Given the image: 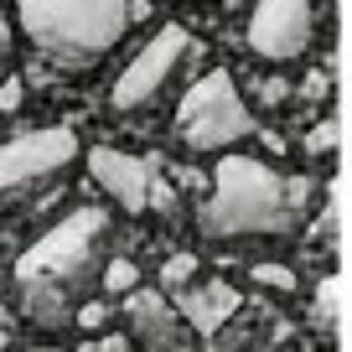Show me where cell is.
<instances>
[{"label":"cell","instance_id":"4fadbf2b","mask_svg":"<svg viewBox=\"0 0 352 352\" xmlns=\"http://www.w3.org/2000/svg\"><path fill=\"white\" fill-rule=\"evenodd\" d=\"M192 275H197V259H192V254H176V259H171V264L161 270V280H166L171 290H182V285H187Z\"/></svg>","mask_w":352,"mask_h":352},{"label":"cell","instance_id":"5b68a950","mask_svg":"<svg viewBox=\"0 0 352 352\" xmlns=\"http://www.w3.org/2000/svg\"><path fill=\"white\" fill-rule=\"evenodd\" d=\"M187 57H192V32H187V26H161V32H155L151 42L130 57V67L114 78L109 104H114L120 114L145 109V104H151L155 94L176 78V67L187 63Z\"/></svg>","mask_w":352,"mask_h":352},{"label":"cell","instance_id":"8992f818","mask_svg":"<svg viewBox=\"0 0 352 352\" xmlns=\"http://www.w3.org/2000/svg\"><path fill=\"white\" fill-rule=\"evenodd\" d=\"M88 176L99 182V192H109L120 212H151V208H171L166 197V182L145 155H130V151H114V145H99L88 151Z\"/></svg>","mask_w":352,"mask_h":352},{"label":"cell","instance_id":"e0dca14e","mask_svg":"<svg viewBox=\"0 0 352 352\" xmlns=\"http://www.w3.org/2000/svg\"><path fill=\"white\" fill-rule=\"evenodd\" d=\"M11 73V21H6V6H0V78Z\"/></svg>","mask_w":352,"mask_h":352},{"label":"cell","instance_id":"277c9868","mask_svg":"<svg viewBox=\"0 0 352 352\" xmlns=\"http://www.w3.org/2000/svg\"><path fill=\"white\" fill-rule=\"evenodd\" d=\"M176 135L187 151H228V145L254 135V109L243 104L228 67H212L182 94L176 109Z\"/></svg>","mask_w":352,"mask_h":352},{"label":"cell","instance_id":"2e32d148","mask_svg":"<svg viewBox=\"0 0 352 352\" xmlns=\"http://www.w3.org/2000/svg\"><path fill=\"white\" fill-rule=\"evenodd\" d=\"M331 145H337V124H321V130H311V155H331Z\"/></svg>","mask_w":352,"mask_h":352},{"label":"cell","instance_id":"d6986e66","mask_svg":"<svg viewBox=\"0 0 352 352\" xmlns=\"http://www.w3.org/2000/svg\"><path fill=\"white\" fill-rule=\"evenodd\" d=\"M6 342H11V337H6V331H0V352H6Z\"/></svg>","mask_w":352,"mask_h":352},{"label":"cell","instance_id":"5bb4252c","mask_svg":"<svg viewBox=\"0 0 352 352\" xmlns=\"http://www.w3.org/2000/svg\"><path fill=\"white\" fill-rule=\"evenodd\" d=\"M254 280L270 290H296V275H290L285 264H254Z\"/></svg>","mask_w":352,"mask_h":352},{"label":"cell","instance_id":"9c48e42d","mask_svg":"<svg viewBox=\"0 0 352 352\" xmlns=\"http://www.w3.org/2000/svg\"><path fill=\"white\" fill-rule=\"evenodd\" d=\"M124 321H130V337L140 342L145 352H182V311L166 296H155V290H130Z\"/></svg>","mask_w":352,"mask_h":352},{"label":"cell","instance_id":"30bf717a","mask_svg":"<svg viewBox=\"0 0 352 352\" xmlns=\"http://www.w3.org/2000/svg\"><path fill=\"white\" fill-rule=\"evenodd\" d=\"M176 311L187 321L197 337H212L223 321L239 311V290L228 280H187V285L176 290Z\"/></svg>","mask_w":352,"mask_h":352},{"label":"cell","instance_id":"ac0fdd59","mask_svg":"<svg viewBox=\"0 0 352 352\" xmlns=\"http://www.w3.org/2000/svg\"><path fill=\"white\" fill-rule=\"evenodd\" d=\"M32 352H63V347H32Z\"/></svg>","mask_w":352,"mask_h":352},{"label":"cell","instance_id":"7c38bea8","mask_svg":"<svg viewBox=\"0 0 352 352\" xmlns=\"http://www.w3.org/2000/svg\"><path fill=\"white\" fill-rule=\"evenodd\" d=\"M135 285H140V270H135L130 259H109L104 264V290H109V296H130Z\"/></svg>","mask_w":352,"mask_h":352},{"label":"cell","instance_id":"8fae6325","mask_svg":"<svg viewBox=\"0 0 352 352\" xmlns=\"http://www.w3.org/2000/svg\"><path fill=\"white\" fill-rule=\"evenodd\" d=\"M311 321H316V331H331V327H337V280H321V285H316Z\"/></svg>","mask_w":352,"mask_h":352},{"label":"cell","instance_id":"52a82bcc","mask_svg":"<svg viewBox=\"0 0 352 352\" xmlns=\"http://www.w3.org/2000/svg\"><path fill=\"white\" fill-rule=\"evenodd\" d=\"M78 155V135L52 124V130H26V135H11L0 140V197L6 192H21L32 182H47L52 171L73 166Z\"/></svg>","mask_w":352,"mask_h":352},{"label":"cell","instance_id":"ba28073f","mask_svg":"<svg viewBox=\"0 0 352 352\" xmlns=\"http://www.w3.org/2000/svg\"><path fill=\"white\" fill-rule=\"evenodd\" d=\"M243 32L264 63H296L316 36V11H311V0H259Z\"/></svg>","mask_w":352,"mask_h":352},{"label":"cell","instance_id":"3957f363","mask_svg":"<svg viewBox=\"0 0 352 352\" xmlns=\"http://www.w3.org/2000/svg\"><path fill=\"white\" fill-rule=\"evenodd\" d=\"M16 21L26 26L36 52L83 67L114 52L130 26V0H16Z\"/></svg>","mask_w":352,"mask_h":352},{"label":"cell","instance_id":"9a60e30c","mask_svg":"<svg viewBox=\"0 0 352 352\" xmlns=\"http://www.w3.org/2000/svg\"><path fill=\"white\" fill-rule=\"evenodd\" d=\"M16 109H21V83L6 73L0 78V114H16Z\"/></svg>","mask_w":352,"mask_h":352},{"label":"cell","instance_id":"7a4b0ae2","mask_svg":"<svg viewBox=\"0 0 352 352\" xmlns=\"http://www.w3.org/2000/svg\"><path fill=\"white\" fill-rule=\"evenodd\" d=\"M300 187L254 155H223L212 166V192L202 202V228L212 239H275L296 228Z\"/></svg>","mask_w":352,"mask_h":352},{"label":"cell","instance_id":"6da1fadb","mask_svg":"<svg viewBox=\"0 0 352 352\" xmlns=\"http://www.w3.org/2000/svg\"><path fill=\"white\" fill-rule=\"evenodd\" d=\"M99 243H104V212L78 208L16 259V296L36 327L73 321V306L99 264Z\"/></svg>","mask_w":352,"mask_h":352}]
</instances>
